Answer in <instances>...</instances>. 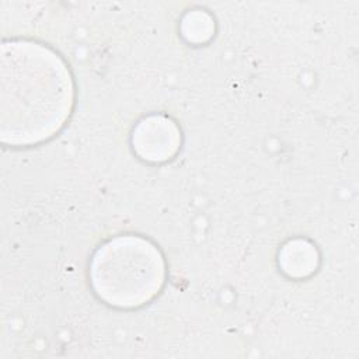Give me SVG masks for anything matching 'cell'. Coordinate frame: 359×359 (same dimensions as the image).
I'll return each instance as SVG.
<instances>
[{"label":"cell","instance_id":"obj_3","mask_svg":"<svg viewBox=\"0 0 359 359\" xmlns=\"http://www.w3.org/2000/svg\"><path fill=\"white\" fill-rule=\"evenodd\" d=\"M130 144L135 154L147 163H165L174 158L182 144L178 123L163 114L142 118L133 128Z\"/></svg>","mask_w":359,"mask_h":359},{"label":"cell","instance_id":"obj_4","mask_svg":"<svg viewBox=\"0 0 359 359\" xmlns=\"http://www.w3.org/2000/svg\"><path fill=\"white\" fill-rule=\"evenodd\" d=\"M278 265L287 278L306 279L318 269L320 252L310 240L290 238L279 250Z\"/></svg>","mask_w":359,"mask_h":359},{"label":"cell","instance_id":"obj_1","mask_svg":"<svg viewBox=\"0 0 359 359\" xmlns=\"http://www.w3.org/2000/svg\"><path fill=\"white\" fill-rule=\"evenodd\" d=\"M74 80L65 59L31 39L0 48V140L29 147L59 133L74 109Z\"/></svg>","mask_w":359,"mask_h":359},{"label":"cell","instance_id":"obj_2","mask_svg":"<svg viewBox=\"0 0 359 359\" xmlns=\"http://www.w3.org/2000/svg\"><path fill=\"white\" fill-rule=\"evenodd\" d=\"M88 275L101 302L130 310L150 303L161 292L165 283V261L153 241L122 234L95 250Z\"/></svg>","mask_w":359,"mask_h":359},{"label":"cell","instance_id":"obj_5","mask_svg":"<svg viewBox=\"0 0 359 359\" xmlns=\"http://www.w3.org/2000/svg\"><path fill=\"white\" fill-rule=\"evenodd\" d=\"M180 31L187 42L192 45H203L215 35V18L206 10H191L182 17Z\"/></svg>","mask_w":359,"mask_h":359}]
</instances>
